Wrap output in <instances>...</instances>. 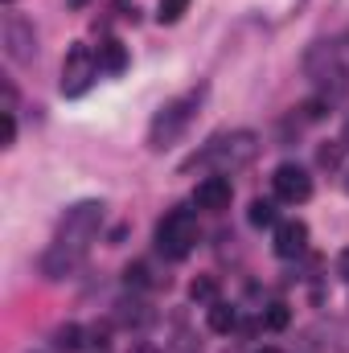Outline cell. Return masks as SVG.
Returning a JSON list of instances; mask_svg holds the SVG:
<instances>
[{"label":"cell","mask_w":349,"mask_h":353,"mask_svg":"<svg viewBox=\"0 0 349 353\" xmlns=\"http://www.w3.org/2000/svg\"><path fill=\"white\" fill-rule=\"evenodd\" d=\"M230 197H235V185H230V176H222V173L197 181V189H193V205L197 210H210V214L230 210Z\"/></svg>","instance_id":"9c48e42d"},{"label":"cell","mask_w":349,"mask_h":353,"mask_svg":"<svg viewBox=\"0 0 349 353\" xmlns=\"http://www.w3.org/2000/svg\"><path fill=\"white\" fill-rule=\"evenodd\" d=\"M259 353H279V350H271V345H267V350H259Z\"/></svg>","instance_id":"484cf974"},{"label":"cell","mask_w":349,"mask_h":353,"mask_svg":"<svg viewBox=\"0 0 349 353\" xmlns=\"http://www.w3.org/2000/svg\"><path fill=\"white\" fill-rule=\"evenodd\" d=\"M341 148H346V144H321V148H317V165H321V169H337V165H341Z\"/></svg>","instance_id":"d6986e66"},{"label":"cell","mask_w":349,"mask_h":353,"mask_svg":"<svg viewBox=\"0 0 349 353\" xmlns=\"http://www.w3.org/2000/svg\"><path fill=\"white\" fill-rule=\"evenodd\" d=\"M197 239H201V230H197V218H193V210H169L161 222H157V251L165 255V259H185V255H193V247H197Z\"/></svg>","instance_id":"5b68a950"},{"label":"cell","mask_w":349,"mask_h":353,"mask_svg":"<svg viewBox=\"0 0 349 353\" xmlns=\"http://www.w3.org/2000/svg\"><path fill=\"white\" fill-rule=\"evenodd\" d=\"M189 300H193V304H206V308H210V304L218 300V279H214V275H197V279L189 283Z\"/></svg>","instance_id":"4fadbf2b"},{"label":"cell","mask_w":349,"mask_h":353,"mask_svg":"<svg viewBox=\"0 0 349 353\" xmlns=\"http://www.w3.org/2000/svg\"><path fill=\"white\" fill-rule=\"evenodd\" d=\"M94 79H99V54L90 46H70V54L62 62V83H58L62 94L79 99V94H87L94 87Z\"/></svg>","instance_id":"52a82bcc"},{"label":"cell","mask_w":349,"mask_h":353,"mask_svg":"<svg viewBox=\"0 0 349 353\" xmlns=\"http://www.w3.org/2000/svg\"><path fill=\"white\" fill-rule=\"evenodd\" d=\"M90 0H70V8H87Z\"/></svg>","instance_id":"d4e9b609"},{"label":"cell","mask_w":349,"mask_h":353,"mask_svg":"<svg viewBox=\"0 0 349 353\" xmlns=\"http://www.w3.org/2000/svg\"><path fill=\"white\" fill-rule=\"evenodd\" d=\"M169 353H201V341H197L193 333H185V329H181L173 341H169Z\"/></svg>","instance_id":"ffe728a7"},{"label":"cell","mask_w":349,"mask_h":353,"mask_svg":"<svg viewBox=\"0 0 349 353\" xmlns=\"http://www.w3.org/2000/svg\"><path fill=\"white\" fill-rule=\"evenodd\" d=\"M271 189H275L279 201L300 205V201L312 197V176H308V169H300V165H279V169L271 173Z\"/></svg>","instance_id":"ba28073f"},{"label":"cell","mask_w":349,"mask_h":353,"mask_svg":"<svg viewBox=\"0 0 349 353\" xmlns=\"http://www.w3.org/2000/svg\"><path fill=\"white\" fill-rule=\"evenodd\" d=\"M288 321H292V312H288V304H267V312H263V325H267L271 333H279V329H288Z\"/></svg>","instance_id":"ac0fdd59"},{"label":"cell","mask_w":349,"mask_h":353,"mask_svg":"<svg viewBox=\"0 0 349 353\" xmlns=\"http://www.w3.org/2000/svg\"><path fill=\"white\" fill-rule=\"evenodd\" d=\"M99 70H107V74H123L128 70V46L123 41H115V37H107V41H99Z\"/></svg>","instance_id":"8fae6325"},{"label":"cell","mask_w":349,"mask_h":353,"mask_svg":"<svg viewBox=\"0 0 349 353\" xmlns=\"http://www.w3.org/2000/svg\"><path fill=\"white\" fill-rule=\"evenodd\" d=\"M0 41H4V58H8L12 66H33V62H37V29H33L29 17L4 12Z\"/></svg>","instance_id":"8992f818"},{"label":"cell","mask_w":349,"mask_h":353,"mask_svg":"<svg viewBox=\"0 0 349 353\" xmlns=\"http://www.w3.org/2000/svg\"><path fill=\"white\" fill-rule=\"evenodd\" d=\"M259 148H263L259 136L247 132V128L222 132V136H214L201 152H193V157L185 161V169H214V173L230 176V173H239V169H247V165H255Z\"/></svg>","instance_id":"7a4b0ae2"},{"label":"cell","mask_w":349,"mask_h":353,"mask_svg":"<svg viewBox=\"0 0 349 353\" xmlns=\"http://www.w3.org/2000/svg\"><path fill=\"white\" fill-rule=\"evenodd\" d=\"M185 8H189V0H161L157 4V21L161 25H177L185 17Z\"/></svg>","instance_id":"2e32d148"},{"label":"cell","mask_w":349,"mask_h":353,"mask_svg":"<svg viewBox=\"0 0 349 353\" xmlns=\"http://www.w3.org/2000/svg\"><path fill=\"white\" fill-rule=\"evenodd\" d=\"M341 144L349 148V119H346V128H341Z\"/></svg>","instance_id":"cb8c5ba5"},{"label":"cell","mask_w":349,"mask_h":353,"mask_svg":"<svg viewBox=\"0 0 349 353\" xmlns=\"http://www.w3.org/2000/svg\"><path fill=\"white\" fill-rule=\"evenodd\" d=\"M12 144H17V115L4 111V148H12Z\"/></svg>","instance_id":"44dd1931"},{"label":"cell","mask_w":349,"mask_h":353,"mask_svg":"<svg viewBox=\"0 0 349 353\" xmlns=\"http://www.w3.org/2000/svg\"><path fill=\"white\" fill-rule=\"evenodd\" d=\"M4 4H12V0H4Z\"/></svg>","instance_id":"83f0119b"},{"label":"cell","mask_w":349,"mask_h":353,"mask_svg":"<svg viewBox=\"0 0 349 353\" xmlns=\"http://www.w3.org/2000/svg\"><path fill=\"white\" fill-rule=\"evenodd\" d=\"M123 279H128V288H152V271H148V263H144V259L128 263V271H123Z\"/></svg>","instance_id":"e0dca14e"},{"label":"cell","mask_w":349,"mask_h":353,"mask_svg":"<svg viewBox=\"0 0 349 353\" xmlns=\"http://www.w3.org/2000/svg\"><path fill=\"white\" fill-rule=\"evenodd\" d=\"M83 337H87V329H83V325H58V329H54V345H58V350H66V353L83 350Z\"/></svg>","instance_id":"7c38bea8"},{"label":"cell","mask_w":349,"mask_h":353,"mask_svg":"<svg viewBox=\"0 0 349 353\" xmlns=\"http://www.w3.org/2000/svg\"><path fill=\"white\" fill-rule=\"evenodd\" d=\"M341 275H346V279H349V247H346V251H341Z\"/></svg>","instance_id":"603a6c76"},{"label":"cell","mask_w":349,"mask_h":353,"mask_svg":"<svg viewBox=\"0 0 349 353\" xmlns=\"http://www.w3.org/2000/svg\"><path fill=\"white\" fill-rule=\"evenodd\" d=\"M206 321H210V329H214V333H230L239 316H235V308H230V304L214 300V304H210V316H206Z\"/></svg>","instance_id":"5bb4252c"},{"label":"cell","mask_w":349,"mask_h":353,"mask_svg":"<svg viewBox=\"0 0 349 353\" xmlns=\"http://www.w3.org/2000/svg\"><path fill=\"white\" fill-rule=\"evenodd\" d=\"M304 70L325 94H346L349 90V58L346 50L333 46V41H317L304 54Z\"/></svg>","instance_id":"277c9868"},{"label":"cell","mask_w":349,"mask_h":353,"mask_svg":"<svg viewBox=\"0 0 349 353\" xmlns=\"http://www.w3.org/2000/svg\"><path fill=\"white\" fill-rule=\"evenodd\" d=\"M201 99H206V90H189V94H181V99H173V103H165V107L152 115V123H148V148H152V152L173 148L177 140L189 132V123L197 119Z\"/></svg>","instance_id":"3957f363"},{"label":"cell","mask_w":349,"mask_h":353,"mask_svg":"<svg viewBox=\"0 0 349 353\" xmlns=\"http://www.w3.org/2000/svg\"><path fill=\"white\" fill-rule=\"evenodd\" d=\"M304 247H308V226H304L300 218H292V222H279V226H275L271 251H275L279 259H296V255H304Z\"/></svg>","instance_id":"30bf717a"},{"label":"cell","mask_w":349,"mask_h":353,"mask_svg":"<svg viewBox=\"0 0 349 353\" xmlns=\"http://www.w3.org/2000/svg\"><path fill=\"white\" fill-rule=\"evenodd\" d=\"M115 12H119L123 21H136V0H115Z\"/></svg>","instance_id":"7402d4cb"},{"label":"cell","mask_w":349,"mask_h":353,"mask_svg":"<svg viewBox=\"0 0 349 353\" xmlns=\"http://www.w3.org/2000/svg\"><path fill=\"white\" fill-rule=\"evenodd\" d=\"M346 193H349V173H346Z\"/></svg>","instance_id":"4316f807"},{"label":"cell","mask_w":349,"mask_h":353,"mask_svg":"<svg viewBox=\"0 0 349 353\" xmlns=\"http://www.w3.org/2000/svg\"><path fill=\"white\" fill-rule=\"evenodd\" d=\"M247 222L251 226H275V201L271 197H255L251 210H247Z\"/></svg>","instance_id":"9a60e30c"},{"label":"cell","mask_w":349,"mask_h":353,"mask_svg":"<svg viewBox=\"0 0 349 353\" xmlns=\"http://www.w3.org/2000/svg\"><path fill=\"white\" fill-rule=\"evenodd\" d=\"M103 201H74L62 218H58V230H54V243L46 247V255H41V275L46 279H66V275H74L83 259H87L90 243H94V234H99V226H103Z\"/></svg>","instance_id":"6da1fadb"}]
</instances>
